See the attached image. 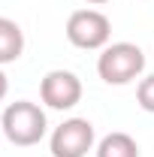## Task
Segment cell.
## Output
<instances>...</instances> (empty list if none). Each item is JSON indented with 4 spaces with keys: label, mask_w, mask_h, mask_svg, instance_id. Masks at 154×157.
I'll return each mask as SVG.
<instances>
[{
    "label": "cell",
    "mask_w": 154,
    "mask_h": 157,
    "mask_svg": "<svg viewBox=\"0 0 154 157\" xmlns=\"http://www.w3.org/2000/svg\"><path fill=\"white\" fill-rule=\"evenodd\" d=\"M45 127H48V121H45L42 106L30 103V100H15V103H9V106L3 109V118H0L3 136L9 139L12 145H21V148L37 145L39 139L45 136Z\"/></svg>",
    "instance_id": "obj_1"
},
{
    "label": "cell",
    "mask_w": 154,
    "mask_h": 157,
    "mask_svg": "<svg viewBox=\"0 0 154 157\" xmlns=\"http://www.w3.org/2000/svg\"><path fill=\"white\" fill-rule=\"evenodd\" d=\"M145 70V52L136 42H112L100 52L97 73L106 85H130Z\"/></svg>",
    "instance_id": "obj_2"
},
{
    "label": "cell",
    "mask_w": 154,
    "mask_h": 157,
    "mask_svg": "<svg viewBox=\"0 0 154 157\" xmlns=\"http://www.w3.org/2000/svg\"><path fill=\"white\" fill-rule=\"evenodd\" d=\"M112 36V21L106 18L100 9H76L67 18V39L76 48H106Z\"/></svg>",
    "instance_id": "obj_3"
},
{
    "label": "cell",
    "mask_w": 154,
    "mask_h": 157,
    "mask_svg": "<svg viewBox=\"0 0 154 157\" xmlns=\"http://www.w3.org/2000/svg\"><path fill=\"white\" fill-rule=\"evenodd\" d=\"M94 124L88 118H67L48 139L52 157H85L94 148Z\"/></svg>",
    "instance_id": "obj_4"
},
{
    "label": "cell",
    "mask_w": 154,
    "mask_h": 157,
    "mask_svg": "<svg viewBox=\"0 0 154 157\" xmlns=\"http://www.w3.org/2000/svg\"><path fill=\"white\" fill-rule=\"evenodd\" d=\"M39 97L48 109L67 112L82 100V78L70 70H52L39 82Z\"/></svg>",
    "instance_id": "obj_5"
},
{
    "label": "cell",
    "mask_w": 154,
    "mask_h": 157,
    "mask_svg": "<svg viewBox=\"0 0 154 157\" xmlns=\"http://www.w3.org/2000/svg\"><path fill=\"white\" fill-rule=\"evenodd\" d=\"M21 52H24V30L12 18L0 15V67L18 60Z\"/></svg>",
    "instance_id": "obj_6"
},
{
    "label": "cell",
    "mask_w": 154,
    "mask_h": 157,
    "mask_svg": "<svg viewBox=\"0 0 154 157\" xmlns=\"http://www.w3.org/2000/svg\"><path fill=\"white\" fill-rule=\"evenodd\" d=\"M97 157H139V145H136V139L130 133H109V136L100 139V145H97Z\"/></svg>",
    "instance_id": "obj_7"
},
{
    "label": "cell",
    "mask_w": 154,
    "mask_h": 157,
    "mask_svg": "<svg viewBox=\"0 0 154 157\" xmlns=\"http://www.w3.org/2000/svg\"><path fill=\"white\" fill-rule=\"evenodd\" d=\"M136 103H139L145 112L154 115V73L145 76V78H139V85H136Z\"/></svg>",
    "instance_id": "obj_8"
},
{
    "label": "cell",
    "mask_w": 154,
    "mask_h": 157,
    "mask_svg": "<svg viewBox=\"0 0 154 157\" xmlns=\"http://www.w3.org/2000/svg\"><path fill=\"white\" fill-rule=\"evenodd\" d=\"M6 91H9V78H6V73L0 70V100L6 97Z\"/></svg>",
    "instance_id": "obj_9"
},
{
    "label": "cell",
    "mask_w": 154,
    "mask_h": 157,
    "mask_svg": "<svg viewBox=\"0 0 154 157\" xmlns=\"http://www.w3.org/2000/svg\"><path fill=\"white\" fill-rule=\"evenodd\" d=\"M85 3H94V6H100V3H109V0H85Z\"/></svg>",
    "instance_id": "obj_10"
}]
</instances>
